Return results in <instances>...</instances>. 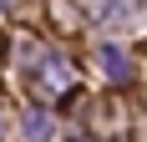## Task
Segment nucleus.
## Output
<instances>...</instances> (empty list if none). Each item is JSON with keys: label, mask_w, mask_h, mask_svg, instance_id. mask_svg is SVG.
I'll return each instance as SVG.
<instances>
[{"label": "nucleus", "mask_w": 147, "mask_h": 142, "mask_svg": "<svg viewBox=\"0 0 147 142\" xmlns=\"http://www.w3.org/2000/svg\"><path fill=\"white\" fill-rule=\"evenodd\" d=\"M20 127H26V137H30V142H46V137H51V132H56V117L46 112V107H30V112H26V122H20Z\"/></svg>", "instance_id": "2"}, {"label": "nucleus", "mask_w": 147, "mask_h": 142, "mask_svg": "<svg viewBox=\"0 0 147 142\" xmlns=\"http://www.w3.org/2000/svg\"><path fill=\"white\" fill-rule=\"evenodd\" d=\"M96 56H102V71L112 76V81H132V61H127V51H122V46H112V41H107Z\"/></svg>", "instance_id": "1"}, {"label": "nucleus", "mask_w": 147, "mask_h": 142, "mask_svg": "<svg viewBox=\"0 0 147 142\" xmlns=\"http://www.w3.org/2000/svg\"><path fill=\"white\" fill-rule=\"evenodd\" d=\"M0 5H5V0H0Z\"/></svg>", "instance_id": "4"}, {"label": "nucleus", "mask_w": 147, "mask_h": 142, "mask_svg": "<svg viewBox=\"0 0 147 142\" xmlns=\"http://www.w3.org/2000/svg\"><path fill=\"white\" fill-rule=\"evenodd\" d=\"M0 132H5V122H0Z\"/></svg>", "instance_id": "3"}]
</instances>
